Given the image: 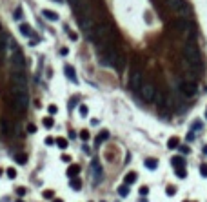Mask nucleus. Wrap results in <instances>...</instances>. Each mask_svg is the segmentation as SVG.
Returning a JSON list of instances; mask_svg holds the SVG:
<instances>
[{
	"label": "nucleus",
	"mask_w": 207,
	"mask_h": 202,
	"mask_svg": "<svg viewBox=\"0 0 207 202\" xmlns=\"http://www.w3.org/2000/svg\"><path fill=\"white\" fill-rule=\"evenodd\" d=\"M11 102L13 107L16 109V113H24L29 106V93L27 89H22V87H13V93H11Z\"/></svg>",
	"instance_id": "obj_1"
},
{
	"label": "nucleus",
	"mask_w": 207,
	"mask_h": 202,
	"mask_svg": "<svg viewBox=\"0 0 207 202\" xmlns=\"http://www.w3.org/2000/svg\"><path fill=\"white\" fill-rule=\"evenodd\" d=\"M78 22H80V28L84 29V33L91 40V35H93V29H95V18H93V13H91V9L87 6L78 11Z\"/></svg>",
	"instance_id": "obj_2"
},
{
	"label": "nucleus",
	"mask_w": 207,
	"mask_h": 202,
	"mask_svg": "<svg viewBox=\"0 0 207 202\" xmlns=\"http://www.w3.org/2000/svg\"><path fill=\"white\" fill-rule=\"evenodd\" d=\"M183 58H185V62H189L191 66H196V67L202 66V57H200V51H198L193 38H189L185 42V46H183Z\"/></svg>",
	"instance_id": "obj_3"
},
{
	"label": "nucleus",
	"mask_w": 207,
	"mask_h": 202,
	"mask_svg": "<svg viewBox=\"0 0 207 202\" xmlns=\"http://www.w3.org/2000/svg\"><path fill=\"white\" fill-rule=\"evenodd\" d=\"M165 4H167V7L173 11V13H176L180 18H183V20H187L189 16H191V7L183 2V0H165Z\"/></svg>",
	"instance_id": "obj_4"
},
{
	"label": "nucleus",
	"mask_w": 207,
	"mask_h": 202,
	"mask_svg": "<svg viewBox=\"0 0 207 202\" xmlns=\"http://www.w3.org/2000/svg\"><path fill=\"white\" fill-rule=\"evenodd\" d=\"M11 71L26 73V58L15 44H13V51H11Z\"/></svg>",
	"instance_id": "obj_5"
},
{
	"label": "nucleus",
	"mask_w": 207,
	"mask_h": 202,
	"mask_svg": "<svg viewBox=\"0 0 207 202\" xmlns=\"http://www.w3.org/2000/svg\"><path fill=\"white\" fill-rule=\"evenodd\" d=\"M138 93H140V97H142L144 102H154L156 100V87H154L153 82H142Z\"/></svg>",
	"instance_id": "obj_6"
},
{
	"label": "nucleus",
	"mask_w": 207,
	"mask_h": 202,
	"mask_svg": "<svg viewBox=\"0 0 207 202\" xmlns=\"http://www.w3.org/2000/svg\"><path fill=\"white\" fill-rule=\"evenodd\" d=\"M178 91L185 98H193L196 95V86H194V82H189V80H180L178 82Z\"/></svg>",
	"instance_id": "obj_7"
},
{
	"label": "nucleus",
	"mask_w": 207,
	"mask_h": 202,
	"mask_svg": "<svg viewBox=\"0 0 207 202\" xmlns=\"http://www.w3.org/2000/svg\"><path fill=\"white\" fill-rule=\"evenodd\" d=\"M11 80H13V87L27 89V77H26V73H16V71H11Z\"/></svg>",
	"instance_id": "obj_8"
},
{
	"label": "nucleus",
	"mask_w": 207,
	"mask_h": 202,
	"mask_svg": "<svg viewBox=\"0 0 207 202\" xmlns=\"http://www.w3.org/2000/svg\"><path fill=\"white\" fill-rule=\"evenodd\" d=\"M0 127H2V133H4V135H13V133H15V124H11L6 117L0 120Z\"/></svg>",
	"instance_id": "obj_9"
},
{
	"label": "nucleus",
	"mask_w": 207,
	"mask_h": 202,
	"mask_svg": "<svg viewBox=\"0 0 207 202\" xmlns=\"http://www.w3.org/2000/svg\"><path fill=\"white\" fill-rule=\"evenodd\" d=\"M64 73H65V77L71 80L73 84H78V78H76V71H75V67L73 66H64Z\"/></svg>",
	"instance_id": "obj_10"
},
{
	"label": "nucleus",
	"mask_w": 207,
	"mask_h": 202,
	"mask_svg": "<svg viewBox=\"0 0 207 202\" xmlns=\"http://www.w3.org/2000/svg\"><path fill=\"white\" fill-rule=\"evenodd\" d=\"M140 86H142V73H140V71H134V73L131 75V87L138 91Z\"/></svg>",
	"instance_id": "obj_11"
},
{
	"label": "nucleus",
	"mask_w": 207,
	"mask_h": 202,
	"mask_svg": "<svg viewBox=\"0 0 207 202\" xmlns=\"http://www.w3.org/2000/svg\"><path fill=\"white\" fill-rule=\"evenodd\" d=\"M7 44H9V38H7V35L2 31L0 33V53H6V49H7Z\"/></svg>",
	"instance_id": "obj_12"
},
{
	"label": "nucleus",
	"mask_w": 207,
	"mask_h": 202,
	"mask_svg": "<svg viewBox=\"0 0 207 202\" xmlns=\"http://www.w3.org/2000/svg\"><path fill=\"white\" fill-rule=\"evenodd\" d=\"M42 15L47 18V20H53V22H56L60 16H58V13H55V11H51V9H44L42 11Z\"/></svg>",
	"instance_id": "obj_13"
},
{
	"label": "nucleus",
	"mask_w": 207,
	"mask_h": 202,
	"mask_svg": "<svg viewBox=\"0 0 207 202\" xmlns=\"http://www.w3.org/2000/svg\"><path fill=\"white\" fill-rule=\"evenodd\" d=\"M167 148H169V149H176V148H180V139H178V137H171V139L167 140Z\"/></svg>",
	"instance_id": "obj_14"
},
{
	"label": "nucleus",
	"mask_w": 207,
	"mask_h": 202,
	"mask_svg": "<svg viewBox=\"0 0 207 202\" xmlns=\"http://www.w3.org/2000/svg\"><path fill=\"white\" fill-rule=\"evenodd\" d=\"M91 169L95 171V178H96V182H98L100 177H102V168L98 166V162H93V164H91Z\"/></svg>",
	"instance_id": "obj_15"
},
{
	"label": "nucleus",
	"mask_w": 207,
	"mask_h": 202,
	"mask_svg": "<svg viewBox=\"0 0 207 202\" xmlns=\"http://www.w3.org/2000/svg\"><path fill=\"white\" fill-rule=\"evenodd\" d=\"M107 139H109V131H105V129H104V131H100V133H98V137H96V144H102V142H105Z\"/></svg>",
	"instance_id": "obj_16"
},
{
	"label": "nucleus",
	"mask_w": 207,
	"mask_h": 202,
	"mask_svg": "<svg viewBox=\"0 0 207 202\" xmlns=\"http://www.w3.org/2000/svg\"><path fill=\"white\" fill-rule=\"evenodd\" d=\"M78 173H80V166H78V164H73V166L67 168V175H69V177H75V175H78Z\"/></svg>",
	"instance_id": "obj_17"
},
{
	"label": "nucleus",
	"mask_w": 207,
	"mask_h": 202,
	"mask_svg": "<svg viewBox=\"0 0 207 202\" xmlns=\"http://www.w3.org/2000/svg\"><path fill=\"white\" fill-rule=\"evenodd\" d=\"M145 168L151 169V171H154V169L158 168V160H156V159H147V160H145Z\"/></svg>",
	"instance_id": "obj_18"
},
{
	"label": "nucleus",
	"mask_w": 207,
	"mask_h": 202,
	"mask_svg": "<svg viewBox=\"0 0 207 202\" xmlns=\"http://www.w3.org/2000/svg\"><path fill=\"white\" fill-rule=\"evenodd\" d=\"M15 160H16L18 164H27V155H26V153H16V155H15Z\"/></svg>",
	"instance_id": "obj_19"
},
{
	"label": "nucleus",
	"mask_w": 207,
	"mask_h": 202,
	"mask_svg": "<svg viewBox=\"0 0 207 202\" xmlns=\"http://www.w3.org/2000/svg\"><path fill=\"white\" fill-rule=\"evenodd\" d=\"M20 33L24 35V37H31L33 35V31H31V28L27 24H20Z\"/></svg>",
	"instance_id": "obj_20"
},
{
	"label": "nucleus",
	"mask_w": 207,
	"mask_h": 202,
	"mask_svg": "<svg viewBox=\"0 0 207 202\" xmlns=\"http://www.w3.org/2000/svg\"><path fill=\"white\" fill-rule=\"evenodd\" d=\"M138 178V175H136V171H129L127 175H125V184H133L134 180Z\"/></svg>",
	"instance_id": "obj_21"
},
{
	"label": "nucleus",
	"mask_w": 207,
	"mask_h": 202,
	"mask_svg": "<svg viewBox=\"0 0 207 202\" xmlns=\"http://www.w3.org/2000/svg\"><path fill=\"white\" fill-rule=\"evenodd\" d=\"M171 162H173V166H174V168H182L183 164H185L182 157H173V159H171Z\"/></svg>",
	"instance_id": "obj_22"
},
{
	"label": "nucleus",
	"mask_w": 207,
	"mask_h": 202,
	"mask_svg": "<svg viewBox=\"0 0 207 202\" xmlns=\"http://www.w3.org/2000/svg\"><path fill=\"white\" fill-rule=\"evenodd\" d=\"M69 184H71V188H73V189H80V188H82L80 178H71V180H69Z\"/></svg>",
	"instance_id": "obj_23"
},
{
	"label": "nucleus",
	"mask_w": 207,
	"mask_h": 202,
	"mask_svg": "<svg viewBox=\"0 0 207 202\" xmlns=\"http://www.w3.org/2000/svg\"><path fill=\"white\" fill-rule=\"evenodd\" d=\"M53 126H55V122H53V119H51V117H45V119H44V127L51 129Z\"/></svg>",
	"instance_id": "obj_24"
},
{
	"label": "nucleus",
	"mask_w": 207,
	"mask_h": 202,
	"mask_svg": "<svg viewBox=\"0 0 207 202\" xmlns=\"http://www.w3.org/2000/svg\"><path fill=\"white\" fill-rule=\"evenodd\" d=\"M174 171H176V175L182 177V178H185V175H187V173H185V168H183V166H182V168H174Z\"/></svg>",
	"instance_id": "obj_25"
},
{
	"label": "nucleus",
	"mask_w": 207,
	"mask_h": 202,
	"mask_svg": "<svg viewBox=\"0 0 207 202\" xmlns=\"http://www.w3.org/2000/svg\"><path fill=\"white\" fill-rule=\"evenodd\" d=\"M56 146H58L60 149H65V148H67V140H65V139H56Z\"/></svg>",
	"instance_id": "obj_26"
},
{
	"label": "nucleus",
	"mask_w": 207,
	"mask_h": 202,
	"mask_svg": "<svg viewBox=\"0 0 207 202\" xmlns=\"http://www.w3.org/2000/svg\"><path fill=\"white\" fill-rule=\"evenodd\" d=\"M118 195H120V197H127V195H129L127 186H120V188H118Z\"/></svg>",
	"instance_id": "obj_27"
},
{
	"label": "nucleus",
	"mask_w": 207,
	"mask_h": 202,
	"mask_svg": "<svg viewBox=\"0 0 207 202\" xmlns=\"http://www.w3.org/2000/svg\"><path fill=\"white\" fill-rule=\"evenodd\" d=\"M78 111H80V117H87V113H89V109H87V106H84V104H82V106L78 107Z\"/></svg>",
	"instance_id": "obj_28"
},
{
	"label": "nucleus",
	"mask_w": 207,
	"mask_h": 202,
	"mask_svg": "<svg viewBox=\"0 0 207 202\" xmlns=\"http://www.w3.org/2000/svg\"><path fill=\"white\" fill-rule=\"evenodd\" d=\"M22 15H24V13H22V7H16V9H15V13H13V16H15L16 20H20V18H22Z\"/></svg>",
	"instance_id": "obj_29"
},
{
	"label": "nucleus",
	"mask_w": 207,
	"mask_h": 202,
	"mask_svg": "<svg viewBox=\"0 0 207 202\" xmlns=\"http://www.w3.org/2000/svg\"><path fill=\"white\" fill-rule=\"evenodd\" d=\"M26 193H27V189H26L24 186H20V188H16V195H18V197H24Z\"/></svg>",
	"instance_id": "obj_30"
},
{
	"label": "nucleus",
	"mask_w": 207,
	"mask_h": 202,
	"mask_svg": "<svg viewBox=\"0 0 207 202\" xmlns=\"http://www.w3.org/2000/svg\"><path fill=\"white\" fill-rule=\"evenodd\" d=\"M47 111H49V115H56V111H58V107H56L55 104H51V106L47 107Z\"/></svg>",
	"instance_id": "obj_31"
},
{
	"label": "nucleus",
	"mask_w": 207,
	"mask_h": 202,
	"mask_svg": "<svg viewBox=\"0 0 207 202\" xmlns=\"http://www.w3.org/2000/svg\"><path fill=\"white\" fill-rule=\"evenodd\" d=\"M6 173H7V177H9V178H16V171H15L13 168H9Z\"/></svg>",
	"instance_id": "obj_32"
},
{
	"label": "nucleus",
	"mask_w": 207,
	"mask_h": 202,
	"mask_svg": "<svg viewBox=\"0 0 207 202\" xmlns=\"http://www.w3.org/2000/svg\"><path fill=\"white\" fill-rule=\"evenodd\" d=\"M200 173H202V177L207 178V164H202V166H200Z\"/></svg>",
	"instance_id": "obj_33"
},
{
	"label": "nucleus",
	"mask_w": 207,
	"mask_h": 202,
	"mask_svg": "<svg viewBox=\"0 0 207 202\" xmlns=\"http://www.w3.org/2000/svg\"><path fill=\"white\" fill-rule=\"evenodd\" d=\"M82 2H84V0H69V4L75 6V7H80V6H82Z\"/></svg>",
	"instance_id": "obj_34"
},
{
	"label": "nucleus",
	"mask_w": 207,
	"mask_h": 202,
	"mask_svg": "<svg viewBox=\"0 0 207 202\" xmlns=\"http://www.w3.org/2000/svg\"><path fill=\"white\" fill-rule=\"evenodd\" d=\"M138 191H140V195H142V197H145V195L149 193V188H147V186H142V188L138 189Z\"/></svg>",
	"instance_id": "obj_35"
},
{
	"label": "nucleus",
	"mask_w": 207,
	"mask_h": 202,
	"mask_svg": "<svg viewBox=\"0 0 207 202\" xmlns=\"http://www.w3.org/2000/svg\"><path fill=\"white\" fill-rule=\"evenodd\" d=\"M80 139H82V140H87V139H89V131H85V129L80 131Z\"/></svg>",
	"instance_id": "obj_36"
},
{
	"label": "nucleus",
	"mask_w": 207,
	"mask_h": 202,
	"mask_svg": "<svg viewBox=\"0 0 207 202\" xmlns=\"http://www.w3.org/2000/svg\"><path fill=\"white\" fill-rule=\"evenodd\" d=\"M165 191H167V195H169V197H173V195L176 193V189H174L173 186H167V189H165Z\"/></svg>",
	"instance_id": "obj_37"
},
{
	"label": "nucleus",
	"mask_w": 207,
	"mask_h": 202,
	"mask_svg": "<svg viewBox=\"0 0 207 202\" xmlns=\"http://www.w3.org/2000/svg\"><path fill=\"white\" fill-rule=\"evenodd\" d=\"M44 198H53V191L51 189H45L44 191Z\"/></svg>",
	"instance_id": "obj_38"
},
{
	"label": "nucleus",
	"mask_w": 207,
	"mask_h": 202,
	"mask_svg": "<svg viewBox=\"0 0 207 202\" xmlns=\"http://www.w3.org/2000/svg\"><path fill=\"white\" fill-rule=\"evenodd\" d=\"M67 33H69V38H71L73 42H75V40H78V35H76L75 31H67Z\"/></svg>",
	"instance_id": "obj_39"
},
{
	"label": "nucleus",
	"mask_w": 207,
	"mask_h": 202,
	"mask_svg": "<svg viewBox=\"0 0 207 202\" xmlns=\"http://www.w3.org/2000/svg\"><path fill=\"white\" fill-rule=\"evenodd\" d=\"M178 149H182L183 155H187V153H189V148H187V146H182V148H178Z\"/></svg>",
	"instance_id": "obj_40"
},
{
	"label": "nucleus",
	"mask_w": 207,
	"mask_h": 202,
	"mask_svg": "<svg viewBox=\"0 0 207 202\" xmlns=\"http://www.w3.org/2000/svg\"><path fill=\"white\" fill-rule=\"evenodd\" d=\"M67 53H69V49H67V48H62V49H60V55H62V57H65Z\"/></svg>",
	"instance_id": "obj_41"
},
{
	"label": "nucleus",
	"mask_w": 207,
	"mask_h": 202,
	"mask_svg": "<svg viewBox=\"0 0 207 202\" xmlns=\"http://www.w3.org/2000/svg\"><path fill=\"white\" fill-rule=\"evenodd\" d=\"M27 131H29V133H35V131H36V127H35L33 124H29V126H27Z\"/></svg>",
	"instance_id": "obj_42"
},
{
	"label": "nucleus",
	"mask_w": 207,
	"mask_h": 202,
	"mask_svg": "<svg viewBox=\"0 0 207 202\" xmlns=\"http://www.w3.org/2000/svg\"><path fill=\"white\" fill-rule=\"evenodd\" d=\"M53 142H55V140H53V139H51V137H47V139H45V144H47V146H51V144H53Z\"/></svg>",
	"instance_id": "obj_43"
},
{
	"label": "nucleus",
	"mask_w": 207,
	"mask_h": 202,
	"mask_svg": "<svg viewBox=\"0 0 207 202\" xmlns=\"http://www.w3.org/2000/svg\"><path fill=\"white\" fill-rule=\"evenodd\" d=\"M62 160H64V162H69L71 159H69V155H62Z\"/></svg>",
	"instance_id": "obj_44"
},
{
	"label": "nucleus",
	"mask_w": 207,
	"mask_h": 202,
	"mask_svg": "<svg viewBox=\"0 0 207 202\" xmlns=\"http://www.w3.org/2000/svg\"><path fill=\"white\" fill-rule=\"evenodd\" d=\"M53 202H64V200H62V198H55Z\"/></svg>",
	"instance_id": "obj_45"
},
{
	"label": "nucleus",
	"mask_w": 207,
	"mask_h": 202,
	"mask_svg": "<svg viewBox=\"0 0 207 202\" xmlns=\"http://www.w3.org/2000/svg\"><path fill=\"white\" fill-rule=\"evenodd\" d=\"M0 202H9V198H2V200H0Z\"/></svg>",
	"instance_id": "obj_46"
},
{
	"label": "nucleus",
	"mask_w": 207,
	"mask_h": 202,
	"mask_svg": "<svg viewBox=\"0 0 207 202\" xmlns=\"http://www.w3.org/2000/svg\"><path fill=\"white\" fill-rule=\"evenodd\" d=\"M53 2H60V0H53Z\"/></svg>",
	"instance_id": "obj_47"
},
{
	"label": "nucleus",
	"mask_w": 207,
	"mask_h": 202,
	"mask_svg": "<svg viewBox=\"0 0 207 202\" xmlns=\"http://www.w3.org/2000/svg\"><path fill=\"white\" fill-rule=\"evenodd\" d=\"M0 33H2V26H0Z\"/></svg>",
	"instance_id": "obj_48"
},
{
	"label": "nucleus",
	"mask_w": 207,
	"mask_h": 202,
	"mask_svg": "<svg viewBox=\"0 0 207 202\" xmlns=\"http://www.w3.org/2000/svg\"><path fill=\"white\" fill-rule=\"evenodd\" d=\"M16 202H24V200H16Z\"/></svg>",
	"instance_id": "obj_49"
},
{
	"label": "nucleus",
	"mask_w": 207,
	"mask_h": 202,
	"mask_svg": "<svg viewBox=\"0 0 207 202\" xmlns=\"http://www.w3.org/2000/svg\"><path fill=\"white\" fill-rule=\"evenodd\" d=\"M205 119H207V111H205Z\"/></svg>",
	"instance_id": "obj_50"
},
{
	"label": "nucleus",
	"mask_w": 207,
	"mask_h": 202,
	"mask_svg": "<svg viewBox=\"0 0 207 202\" xmlns=\"http://www.w3.org/2000/svg\"><path fill=\"white\" fill-rule=\"evenodd\" d=\"M0 175H2V169H0Z\"/></svg>",
	"instance_id": "obj_51"
},
{
	"label": "nucleus",
	"mask_w": 207,
	"mask_h": 202,
	"mask_svg": "<svg viewBox=\"0 0 207 202\" xmlns=\"http://www.w3.org/2000/svg\"><path fill=\"white\" fill-rule=\"evenodd\" d=\"M102 202H105V200H102Z\"/></svg>",
	"instance_id": "obj_52"
},
{
	"label": "nucleus",
	"mask_w": 207,
	"mask_h": 202,
	"mask_svg": "<svg viewBox=\"0 0 207 202\" xmlns=\"http://www.w3.org/2000/svg\"><path fill=\"white\" fill-rule=\"evenodd\" d=\"M185 202H189V200H185Z\"/></svg>",
	"instance_id": "obj_53"
}]
</instances>
